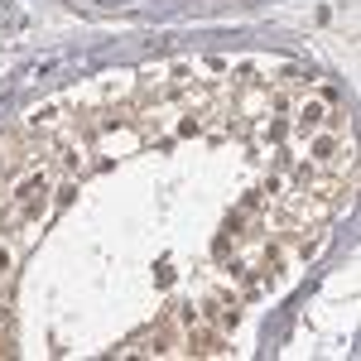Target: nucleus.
I'll return each instance as SVG.
<instances>
[{
    "label": "nucleus",
    "instance_id": "nucleus-1",
    "mask_svg": "<svg viewBox=\"0 0 361 361\" xmlns=\"http://www.w3.org/2000/svg\"><path fill=\"white\" fill-rule=\"evenodd\" d=\"M10 202H15V217L20 226H34L49 217L54 207V169L49 164H29L15 183H10Z\"/></svg>",
    "mask_w": 361,
    "mask_h": 361
},
{
    "label": "nucleus",
    "instance_id": "nucleus-2",
    "mask_svg": "<svg viewBox=\"0 0 361 361\" xmlns=\"http://www.w3.org/2000/svg\"><path fill=\"white\" fill-rule=\"evenodd\" d=\"M226 352H231V347H226L222 328H212V323L183 328V357H226Z\"/></svg>",
    "mask_w": 361,
    "mask_h": 361
}]
</instances>
